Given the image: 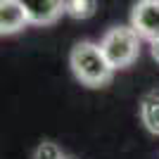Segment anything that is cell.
I'll list each match as a JSON object with an SVG mask.
<instances>
[{"label":"cell","mask_w":159,"mask_h":159,"mask_svg":"<svg viewBox=\"0 0 159 159\" xmlns=\"http://www.w3.org/2000/svg\"><path fill=\"white\" fill-rule=\"evenodd\" d=\"M69 64H71L74 76L88 88H102L114 76V69L107 62L102 48L90 40H81L74 45L71 55H69Z\"/></svg>","instance_id":"1"},{"label":"cell","mask_w":159,"mask_h":159,"mask_svg":"<svg viewBox=\"0 0 159 159\" xmlns=\"http://www.w3.org/2000/svg\"><path fill=\"white\" fill-rule=\"evenodd\" d=\"M140 36L135 33L133 26H114L102 36L100 48L105 52L107 62L112 64V69H126L140 55Z\"/></svg>","instance_id":"2"},{"label":"cell","mask_w":159,"mask_h":159,"mask_svg":"<svg viewBox=\"0 0 159 159\" xmlns=\"http://www.w3.org/2000/svg\"><path fill=\"white\" fill-rule=\"evenodd\" d=\"M131 26L143 40L159 38V0H138L131 12Z\"/></svg>","instance_id":"3"},{"label":"cell","mask_w":159,"mask_h":159,"mask_svg":"<svg viewBox=\"0 0 159 159\" xmlns=\"http://www.w3.org/2000/svg\"><path fill=\"white\" fill-rule=\"evenodd\" d=\"M29 17V24L36 26H50L66 12L64 0H17Z\"/></svg>","instance_id":"4"},{"label":"cell","mask_w":159,"mask_h":159,"mask_svg":"<svg viewBox=\"0 0 159 159\" xmlns=\"http://www.w3.org/2000/svg\"><path fill=\"white\" fill-rule=\"evenodd\" d=\"M26 24L29 17L17 0H0V33L2 36H12L21 31Z\"/></svg>","instance_id":"5"},{"label":"cell","mask_w":159,"mask_h":159,"mask_svg":"<svg viewBox=\"0 0 159 159\" xmlns=\"http://www.w3.org/2000/svg\"><path fill=\"white\" fill-rule=\"evenodd\" d=\"M140 119L152 135H159V93H147L140 102Z\"/></svg>","instance_id":"6"},{"label":"cell","mask_w":159,"mask_h":159,"mask_svg":"<svg viewBox=\"0 0 159 159\" xmlns=\"http://www.w3.org/2000/svg\"><path fill=\"white\" fill-rule=\"evenodd\" d=\"M66 14L74 19H90L98 10V0H64Z\"/></svg>","instance_id":"7"},{"label":"cell","mask_w":159,"mask_h":159,"mask_svg":"<svg viewBox=\"0 0 159 159\" xmlns=\"http://www.w3.org/2000/svg\"><path fill=\"white\" fill-rule=\"evenodd\" d=\"M33 159H64V152L55 143H40L36 154H33Z\"/></svg>","instance_id":"8"},{"label":"cell","mask_w":159,"mask_h":159,"mask_svg":"<svg viewBox=\"0 0 159 159\" xmlns=\"http://www.w3.org/2000/svg\"><path fill=\"white\" fill-rule=\"evenodd\" d=\"M150 45H152V48H150V50H152V57L159 62V38H157V40H152Z\"/></svg>","instance_id":"9"},{"label":"cell","mask_w":159,"mask_h":159,"mask_svg":"<svg viewBox=\"0 0 159 159\" xmlns=\"http://www.w3.org/2000/svg\"><path fill=\"white\" fill-rule=\"evenodd\" d=\"M64 159H69V157H64Z\"/></svg>","instance_id":"10"}]
</instances>
